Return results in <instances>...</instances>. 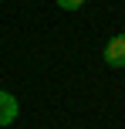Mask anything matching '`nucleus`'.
Returning <instances> with one entry per match:
<instances>
[{
    "label": "nucleus",
    "mask_w": 125,
    "mask_h": 129,
    "mask_svg": "<svg viewBox=\"0 0 125 129\" xmlns=\"http://www.w3.org/2000/svg\"><path fill=\"white\" fill-rule=\"evenodd\" d=\"M101 58H105V64H112V68H125V34L108 38V44L101 48Z\"/></svg>",
    "instance_id": "obj_1"
},
{
    "label": "nucleus",
    "mask_w": 125,
    "mask_h": 129,
    "mask_svg": "<svg viewBox=\"0 0 125 129\" xmlns=\"http://www.w3.org/2000/svg\"><path fill=\"white\" fill-rule=\"evenodd\" d=\"M17 112H20L17 99H14L10 92H0V129H4V126H10L14 119H17Z\"/></svg>",
    "instance_id": "obj_2"
},
{
    "label": "nucleus",
    "mask_w": 125,
    "mask_h": 129,
    "mask_svg": "<svg viewBox=\"0 0 125 129\" xmlns=\"http://www.w3.org/2000/svg\"><path fill=\"white\" fill-rule=\"evenodd\" d=\"M54 4H58L61 10H81V7H85V0H54Z\"/></svg>",
    "instance_id": "obj_3"
}]
</instances>
